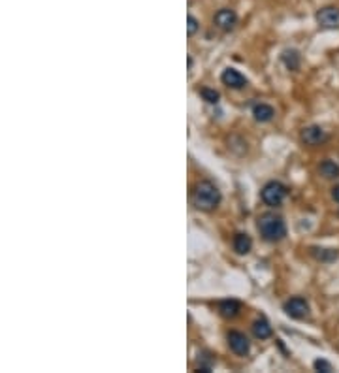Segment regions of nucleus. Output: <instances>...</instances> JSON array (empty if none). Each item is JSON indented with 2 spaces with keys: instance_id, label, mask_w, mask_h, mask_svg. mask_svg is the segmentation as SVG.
<instances>
[{
  "instance_id": "obj_1",
  "label": "nucleus",
  "mask_w": 339,
  "mask_h": 373,
  "mask_svg": "<svg viewBox=\"0 0 339 373\" xmlns=\"http://www.w3.org/2000/svg\"><path fill=\"white\" fill-rule=\"evenodd\" d=\"M258 232L270 243L281 241L286 236V225L281 215L275 213H264L258 219Z\"/></svg>"
},
{
  "instance_id": "obj_2",
  "label": "nucleus",
  "mask_w": 339,
  "mask_h": 373,
  "mask_svg": "<svg viewBox=\"0 0 339 373\" xmlns=\"http://www.w3.org/2000/svg\"><path fill=\"white\" fill-rule=\"evenodd\" d=\"M194 204L200 209H206V211H211L220 204V191L217 189L215 183L211 181H200L196 189H194Z\"/></svg>"
},
{
  "instance_id": "obj_3",
  "label": "nucleus",
  "mask_w": 339,
  "mask_h": 373,
  "mask_svg": "<svg viewBox=\"0 0 339 373\" xmlns=\"http://www.w3.org/2000/svg\"><path fill=\"white\" fill-rule=\"evenodd\" d=\"M260 196H262V202H264L266 206L277 207L283 204V200H285L286 186L283 185V183H279V181H270V183H266V185L262 186Z\"/></svg>"
},
{
  "instance_id": "obj_4",
  "label": "nucleus",
  "mask_w": 339,
  "mask_h": 373,
  "mask_svg": "<svg viewBox=\"0 0 339 373\" xmlns=\"http://www.w3.org/2000/svg\"><path fill=\"white\" fill-rule=\"evenodd\" d=\"M283 309H285V313L288 315V317L298 319V320L306 319L307 315H309V304H307L306 298H299V296H294V298H290L288 302H285Z\"/></svg>"
},
{
  "instance_id": "obj_5",
  "label": "nucleus",
  "mask_w": 339,
  "mask_h": 373,
  "mask_svg": "<svg viewBox=\"0 0 339 373\" xmlns=\"http://www.w3.org/2000/svg\"><path fill=\"white\" fill-rule=\"evenodd\" d=\"M228 345H230V349H232V353H236L238 356H245L247 353H249V349H251V341H249V338H247L245 333L241 332H230L228 333Z\"/></svg>"
},
{
  "instance_id": "obj_6",
  "label": "nucleus",
  "mask_w": 339,
  "mask_h": 373,
  "mask_svg": "<svg viewBox=\"0 0 339 373\" xmlns=\"http://www.w3.org/2000/svg\"><path fill=\"white\" fill-rule=\"evenodd\" d=\"M215 25L220 28V30H232L234 27H236V23H238V15H236V12L234 10H230V8H222V10H219L217 14H215Z\"/></svg>"
},
{
  "instance_id": "obj_7",
  "label": "nucleus",
  "mask_w": 339,
  "mask_h": 373,
  "mask_svg": "<svg viewBox=\"0 0 339 373\" xmlns=\"http://www.w3.org/2000/svg\"><path fill=\"white\" fill-rule=\"evenodd\" d=\"M317 21H319L320 27L324 28H335L339 27V10L333 6L322 8L317 14Z\"/></svg>"
},
{
  "instance_id": "obj_8",
  "label": "nucleus",
  "mask_w": 339,
  "mask_h": 373,
  "mask_svg": "<svg viewBox=\"0 0 339 373\" xmlns=\"http://www.w3.org/2000/svg\"><path fill=\"white\" fill-rule=\"evenodd\" d=\"M220 80L230 89H243V87H247V78L241 72H238L236 68H226L222 76H220Z\"/></svg>"
},
{
  "instance_id": "obj_9",
  "label": "nucleus",
  "mask_w": 339,
  "mask_h": 373,
  "mask_svg": "<svg viewBox=\"0 0 339 373\" xmlns=\"http://www.w3.org/2000/svg\"><path fill=\"white\" fill-rule=\"evenodd\" d=\"M326 140V132L320 127L313 125V127H307L302 130V141L307 143V145H319Z\"/></svg>"
},
{
  "instance_id": "obj_10",
  "label": "nucleus",
  "mask_w": 339,
  "mask_h": 373,
  "mask_svg": "<svg viewBox=\"0 0 339 373\" xmlns=\"http://www.w3.org/2000/svg\"><path fill=\"white\" fill-rule=\"evenodd\" d=\"M253 249V240H251V236L249 234H236L234 236V251L238 254H247L249 251Z\"/></svg>"
},
{
  "instance_id": "obj_11",
  "label": "nucleus",
  "mask_w": 339,
  "mask_h": 373,
  "mask_svg": "<svg viewBox=\"0 0 339 373\" xmlns=\"http://www.w3.org/2000/svg\"><path fill=\"white\" fill-rule=\"evenodd\" d=\"M241 311V304L238 300H224L219 304V313L224 319H234Z\"/></svg>"
},
{
  "instance_id": "obj_12",
  "label": "nucleus",
  "mask_w": 339,
  "mask_h": 373,
  "mask_svg": "<svg viewBox=\"0 0 339 373\" xmlns=\"http://www.w3.org/2000/svg\"><path fill=\"white\" fill-rule=\"evenodd\" d=\"M253 115L258 123H270L275 117V109L270 104H256L253 107Z\"/></svg>"
},
{
  "instance_id": "obj_13",
  "label": "nucleus",
  "mask_w": 339,
  "mask_h": 373,
  "mask_svg": "<svg viewBox=\"0 0 339 373\" xmlns=\"http://www.w3.org/2000/svg\"><path fill=\"white\" fill-rule=\"evenodd\" d=\"M253 333H254V338H258V340H268V338H272V326H270V322H268L266 319L254 320Z\"/></svg>"
},
{
  "instance_id": "obj_14",
  "label": "nucleus",
  "mask_w": 339,
  "mask_h": 373,
  "mask_svg": "<svg viewBox=\"0 0 339 373\" xmlns=\"http://www.w3.org/2000/svg\"><path fill=\"white\" fill-rule=\"evenodd\" d=\"M281 60H283L285 66L288 68V70H292V72L299 68V53L296 49H286V51H283Z\"/></svg>"
},
{
  "instance_id": "obj_15",
  "label": "nucleus",
  "mask_w": 339,
  "mask_h": 373,
  "mask_svg": "<svg viewBox=\"0 0 339 373\" xmlns=\"http://www.w3.org/2000/svg\"><path fill=\"white\" fill-rule=\"evenodd\" d=\"M320 175H324L326 179H333V177H339V164H335L333 160H322L319 166Z\"/></svg>"
},
{
  "instance_id": "obj_16",
  "label": "nucleus",
  "mask_w": 339,
  "mask_h": 373,
  "mask_svg": "<svg viewBox=\"0 0 339 373\" xmlns=\"http://www.w3.org/2000/svg\"><path fill=\"white\" fill-rule=\"evenodd\" d=\"M311 253L315 254V258L322 260V262H333L339 254L335 249H319V247H313Z\"/></svg>"
},
{
  "instance_id": "obj_17",
  "label": "nucleus",
  "mask_w": 339,
  "mask_h": 373,
  "mask_svg": "<svg viewBox=\"0 0 339 373\" xmlns=\"http://www.w3.org/2000/svg\"><path fill=\"white\" fill-rule=\"evenodd\" d=\"M200 94H202V98H204V100L207 102V104H217V102H219V98H220V94L217 93V91H215V89H202V91H200Z\"/></svg>"
},
{
  "instance_id": "obj_18",
  "label": "nucleus",
  "mask_w": 339,
  "mask_h": 373,
  "mask_svg": "<svg viewBox=\"0 0 339 373\" xmlns=\"http://www.w3.org/2000/svg\"><path fill=\"white\" fill-rule=\"evenodd\" d=\"M313 367L317 369V371H324V373H332L333 371V366L328 362V360L324 358H319V360H315V364H313Z\"/></svg>"
},
{
  "instance_id": "obj_19",
  "label": "nucleus",
  "mask_w": 339,
  "mask_h": 373,
  "mask_svg": "<svg viewBox=\"0 0 339 373\" xmlns=\"http://www.w3.org/2000/svg\"><path fill=\"white\" fill-rule=\"evenodd\" d=\"M198 19L196 17H193V15H189L186 17V32H189V36H193V34H196V30H198Z\"/></svg>"
},
{
  "instance_id": "obj_20",
  "label": "nucleus",
  "mask_w": 339,
  "mask_h": 373,
  "mask_svg": "<svg viewBox=\"0 0 339 373\" xmlns=\"http://www.w3.org/2000/svg\"><path fill=\"white\" fill-rule=\"evenodd\" d=\"M332 198L339 204V185H335V186H333V189H332Z\"/></svg>"
}]
</instances>
